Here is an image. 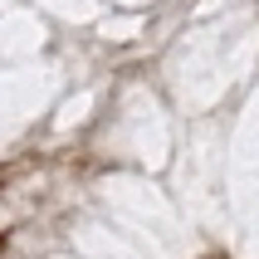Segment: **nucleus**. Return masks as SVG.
I'll return each mask as SVG.
<instances>
[{
    "label": "nucleus",
    "mask_w": 259,
    "mask_h": 259,
    "mask_svg": "<svg viewBox=\"0 0 259 259\" xmlns=\"http://www.w3.org/2000/svg\"><path fill=\"white\" fill-rule=\"evenodd\" d=\"M205 259H225V254H205Z\"/></svg>",
    "instance_id": "obj_1"
},
{
    "label": "nucleus",
    "mask_w": 259,
    "mask_h": 259,
    "mask_svg": "<svg viewBox=\"0 0 259 259\" xmlns=\"http://www.w3.org/2000/svg\"><path fill=\"white\" fill-rule=\"evenodd\" d=\"M0 249H5V235H0Z\"/></svg>",
    "instance_id": "obj_2"
}]
</instances>
